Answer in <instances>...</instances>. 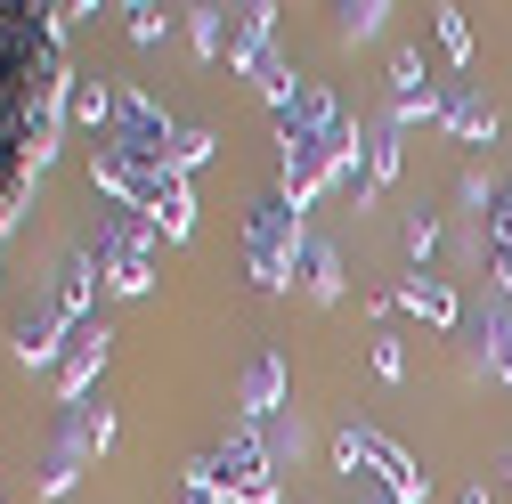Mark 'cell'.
Wrapping results in <instances>:
<instances>
[{"label": "cell", "mask_w": 512, "mask_h": 504, "mask_svg": "<svg viewBox=\"0 0 512 504\" xmlns=\"http://www.w3.org/2000/svg\"><path fill=\"white\" fill-rule=\"evenodd\" d=\"M74 17L82 9L0 0V236H9L25 187L49 171L57 122L74 106V74H66V25Z\"/></svg>", "instance_id": "obj_1"}, {"label": "cell", "mask_w": 512, "mask_h": 504, "mask_svg": "<svg viewBox=\"0 0 512 504\" xmlns=\"http://www.w3.org/2000/svg\"><path fill=\"white\" fill-rule=\"evenodd\" d=\"M90 187L98 196H114L122 212H139L155 236L187 244L196 236V179H179L171 163H139V155H122V147H90Z\"/></svg>", "instance_id": "obj_2"}, {"label": "cell", "mask_w": 512, "mask_h": 504, "mask_svg": "<svg viewBox=\"0 0 512 504\" xmlns=\"http://www.w3.org/2000/svg\"><path fill=\"white\" fill-rule=\"evenodd\" d=\"M309 252V228H301V212L285 204V196H261L244 212V269H252V285L261 293H285L293 285V261Z\"/></svg>", "instance_id": "obj_3"}, {"label": "cell", "mask_w": 512, "mask_h": 504, "mask_svg": "<svg viewBox=\"0 0 512 504\" xmlns=\"http://www.w3.org/2000/svg\"><path fill=\"white\" fill-rule=\"evenodd\" d=\"M334 464H342L350 480L374 472L391 504H431V472H415V456L399 448V439H382V431H366V423H342V431H334Z\"/></svg>", "instance_id": "obj_4"}, {"label": "cell", "mask_w": 512, "mask_h": 504, "mask_svg": "<svg viewBox=\"0 0 512 504\" xmlns=\"http://www.w3.org/2000/svg\"><path fill=\"white\" fill-rule=\"evenodd\" d=\"M228 66H236V74H252V90L269 98V114H277V106H293L301 74L285 66V57H277V9H269V0L236 9V49H228Z\"/></svg>", "instance_id": "obj_5"}, {"label": "cell", "mask_w": 512, "mask_h": 504, "mask_svg": "<svg viewBox=\"0 0 512 504\" xmlns=\"http://www.w3.org/2000/svg\"><path fill=\"white\" fill-rule=\"evenodd\" d=\"M90 252H98V277H106V293L139 301V293L155 285V228H147V220H131L122 204L98 220V244H90Z\"/></svg>", "instance_id": "obj_6"}, {"label": "cell", "mask_w": 512, "mask_h": 504, "mask_svg": "<svg viewBox=\"0 0 512 504\" xmlns=\"http://www.w3.org/2000/svg\"><path fill=\"white\" fill-rule=\"evenodd\" d=\"M212 456V472H220V496L228 504H277V456L261 448V431H228L220 448H204Z\"/></svg>", "instance_id": "obj_7"}, {"label": "cell", "mask_w": 512, "mask_h": 504, "mask_svg": "<svg viewBox=\"0 0 512 504\" xmlns=\"http://www.w3.org/2000/svg\"><path fill=\"white\" fill-rule=\"evenodd\" d=\"M179 131L187 122H171L147 90H131L122 82V106H114V131H106V147H122V155H139V163H171L179 155Z\"/></svg>", "instance_id": "obj_8"}, {"label": "cell", "mask_w": 512, "mask_h": 504, "mask_svg": "<svg viewBox=\"0 0 512 504\" xmlns=\"http://www.w3.org/2000/svg\"><path fill=\"white\" fill-rule=\"evenodd\" d=\"M66 342H74V326L57 318L49 301H33L25 318L9 326V350H17V366H66Z\"/></svg>", "instance_id": "obj_9"}, {"label": "cell", "mask_w": 512, "mask_h": 504, "mask_svg": "<svg viewBox=\"0 0 512 504\" xmlns=\"http://www.w3.org/2000/svg\"><path fill=\"white\" fill-rule=\"evenodd\" d=\"M114 358V334L90 318V326H74V342H66V366H57V399L66 407H82V391L98 383V366Z\"/></svg>", "instance_id": "obj_10"}, {"label": "cell", "mask_w": 512, "mask_h": 504, "mask_svg": "<svg viewBox=\"0 0 512 504\" xmlns=\"http://www.w3.org/2000/svg\"><path fill=\"white\" fill-rule=\"evenodd\" d=\"M98 285H106V277H98V252H90V244H74L66 261H57L49 309H57V318H66V326H90V293H98Z\"/></svg>", "instance_id": "obj_11"}, {"label": "cell", "mask_w": 512, "mask_h": 504, "mask_svg": "<svg viewBox=\"0 0 512 504\" xmlns=\"http://www.w3.org/2000/svg\"><path fill=\"white\" fill-rule=\"evenodd\" d=\"M269 415H285V358L277 350H261L244 366V423H269Z\"/></svg>", "instance_id": "obj_12"}, {"label": "cell", "mask_w": 512, "mask_h": 504, "mask_svg": "<svg viewBox=\"0 0 512 504\" xmlns=\"http://www.w3.org/2000/svg\"><path fill=\"white\" fill-rule=\"evenodd\" d=\"M439 122H447V131H456V139H472V147H488V139H496V106H488V98H472L464 82L447 90V106H439Z\"/></svg>", "instance_id": "obj_13"}, {"label": "cell", "mask_w": 512, "mask_h": 504, "mask_svg": "<svg viewBox=\"0 0 512 504\" xmlns=\"http://www.w3.org/2000/svg\"><path fill=\"white\" fill-rule=\"evenodd\" d=\"M399 301L415 309V318H423V326H439V334H447V326H456V293H447V277H431V269H415V277L399 285Z\"/></svg>", "instance_id": "obj_14"}, {"label": "cell", "mask_w": 512, "mask_h": 504, "mask_svg": "<svg viewBox=\"0 0 512 504\" xmlns=\"http://www.w3.org/2000/svg\"><path fill=\"white\" fill-rule=\"evenodd\" d=\"M301 293L326 309V301H342V252L326 244V236H309V252H301Z\"/></svg>", "instance_id": "obj_15"}, {"label": "cell", "mask_w": 512, "mask_h": 504, "mask_svg": "<svg viewBox=\"0 0 512 504\" xmlns=\"http://www.w3.org/2000/svg\"><path fill=\"white\" fill-rule=\"evenodd\" d=\"M187 41H196V57H204V66H220V57L236 49V25H228V9H212V0H204V9H187Z\"/></svg>", "instance_id": "obj_16"}, {"label": "cell", "mask_w": 512, "mask_h": 504, "mask_svg": "<svg viewBox=\"0 0 512 504\" xmlns=\"http://www.w3.org/2000/svg\"><path fill=\"white\" fill-rule=\"evenodd\" d=\"M114 106H122V82H74V106H66V114L82 122V131L106 139V131H114Z\"/></svg>", "instance_id": "obj_17"}, {"label": "cell", "mask_w": 512, "mask_h": 504, "mask_svg": "<svg viewBox=\"0 0 512 504\" xmlns=\"http://www.w3.org/2000/svg\"><path fill=\"white\" fill-rule=\"evenodd\" d=\"M391 179H399V122L382 114L366 131V187H391Z\"/></svg>", "instance_id": "obj_18"}, {"label": "cell", "mask_w": 512, "mask_h": 504, "mask_svg": "<svg viewBox=\"0 0 512 504\" xmlns=\"http://www.w3.org/2000/svg\"><path fill=\"white\" fill-rule=\"evenodd\" d=\"M179 504H228V496H220V472H212V456H196V464L179 472Z\"/></svg>", "instance_id": "obj_19"}, {"label": "cell", "mask_w": 512, "mask_h": 504, "mask_svg": "<svg viewBox=\"0 0 512 504\" xmlns=\"http://www.w3.org/2000/svg\"><path fill=\"white\" fill-rule=\"evenodd\" d=\"M382 17H391V0H350V9H342V41H374Z\"/></svg>", "instance_id": "obj_20"}, {"label": "cell", "mask_w": 512, "mask_h": 504, "mask_svg": "<svg viewBox=\"0 0 512 504\" xmlns=\"http://www.w3.org/2000/svg\"><path fill=\"white\" fill-rule=\"evenodd\" d=\"M163 25H171V17L155 9V0H131V9H122V33H131L139 49H155V41H163Z\"/></svg>", "instance_id": "obj_21"}, {"label": "cell", "mask_w": 512, "mask_h": 504, "mask_svg": "<svg viewBox=\"0 0 512 504\" xmlns=\"http://www.w3.org/2000/svg\"><path fill=\"white\" fill-rule=\"evenodd\" d=\"M66 423L82 431V448H90V456H106V448H114V415H106V407H74Z\"/></svg>", "instance_id": "obj_22"}, {"label": "cell", "mask_w": 512, "mask_h": 504, "mask_svg": "<svg viewBox=\"0 0 512 504\" xmlns=\"http://www.w3.org/2000/svg\"><path fill=\"white\" fill-rule=\"evenodd\" d=\"M480 342H488V374H496V383H512V318H488Z\"/></svg>", "instance_id": "obj_23"}, {"label": "cell", "mask_w": 512, "mask_h": 504, "mask_svg": "<svg viewBox=\"0 0 512 504\" xmlns=\"http://www.w3.org/2000/svg\"><path fill=\"white\" fill-rule=\"evenodd\" d=\"M204 163H212V131H196V122H187V131H179V155H171V171H179V179H196Z\"/></svg>", "instance_id": "obj_24"}, {"label": "cell", "mask_w": 512, "mask_h": 504, "mask_svg": "<svg viewBox=\"0 0 512 504\" xmlns=\"http://www.w3.org/2000/svg\"><path fill=\"white\" fill-rule=\"evenodd\" d=\"M439 49L456 57V66H472V17L464 9H439Z\"/></svg>", "instance_id": "obj_25"}, {"label": "cell", "mask_w": 512, "mask_h": 504, "mask_svg": "<svg viewBox=\"0 0 512 504\" xmlns=\"http://www.w3.org/2000/svg\"><path fill=\"white\" fill-rule=\"evenodd\" d=\"M366 366L382 374V383H399V374H407V350H399L391 334H374V342H366Z\"/></svg>", "instance_id": "obj_26"}, {"label": "cell", "mask_w": 512, "mask_h": 504, "mask_svg": "<svg viewBox=\"0 0 512 504\" xmlns=\"http://www.w3.org/2000/svg\"><path fill=\"white\" fill-rule=\"evenodd\" d=\"M431 252H439V220H431V212H415V220H407V261L423 269Z\"/></svg>", "instance_id": "obj_27"}, {"label": "cell", "mask_w": 512, "mask_h": 504, "mask_svg": "<svg viewBox=\"0 0 512 504\" xmlns=\"http://www.w3.org/2000/svg\"><path fill=\"white\" fill-rule=\"evenodd\" d=\"M456 504H488V488H464V496H456Z\"/></svg>", "instance_id": "obj_28"}, {"label": "cell", "mask_w": 512, "mask_h": 504, "mask_svg": "<svg viewBox=\"0 0 512 504\" xmlns=\"http://www.w3.org/2000/svg\"><path fill=\"white\" fill-rule=\"evenodd\" d=\"M504 488H512V456H504Z\"/></svg>", "instance_id": "obj_29"}]
</instances>
